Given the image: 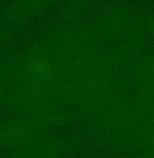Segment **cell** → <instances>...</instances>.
<instances>
[{
	"mask_svg": "<svg viewBox=\"0 0 154 158\" xmlns=\"http://www.w3.org/2000/svg\"><path fill=\"white\" fill-rule=\"evenodd\" d=\"M127 82L131 91L154 98V51L143 52L130 64Z\"/></svg>",
	"mask_w": 154,
	"mask_h": 158,
	"instance_id": "obj_3",
	"label": "cell"
},
{
	"mask_svg": "<svg viewBox=\"0 0 154 158\" xmlns=\"http://www.w3.org/2000/svg\"><path fill=\"white\" fill-rule=\"evenodd\" d=\"M131 150L134 154L127 158H154V112L146 120Z\"/></svg>",
	"mask_w": 154,
	"mask_h": 158,
	"instance_id": "obj_4",
	"label": "cell"
},
{
	"mask_svg": "<svg viewBox=\"0 0 154 158\" xmlns=\"http://www.w3.org/2000/svg\"><path fill=\"white\" fill-rule=\"evenodd\" d=\"M71 146L73 143L67 136L52 131L19 150L15 158H64Z\"/></svg>",
	"mask_w": 154,
	"mask_h": 158,
	"instance_id": "obj_2",
	"label": "cell"
},
{
	"mask_svg": "<svg viewBox=\"0 0 154 158\" xmlns=\"http://www.w3.org/2000/svg\"><path fill=\"white\" fill-rule=\"evenodd\" d=\"M52 0H21L14 10V19L18 23L30 22L44 12Z\"/></svg>",
	"mask_w": 154,
	"mask_h": 158,
	"instance_id": "obj_5",
	"label": "cell"
},
{
	"mask_svg": "<svg viewBox=\"0 0 154 158\" xmlns=\"http://www.w3.org/2000/svg\"><path fill=\"white\" fill-rule=\"evenodd\" d=\"M48 131L47 128L26 116H19L15 120H10L0 127V139L12 150H22L34 140H37Z\"/></svg>",
	"mask_w": 154,
	"mask_h": 158,
	"instance_id": "obj_1",
	"label": "cell"
}]
</instances>
